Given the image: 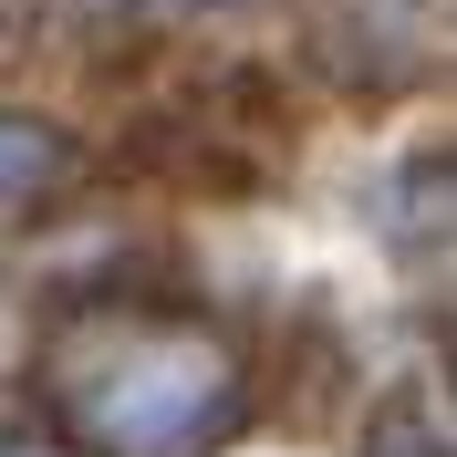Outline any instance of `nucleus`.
<instances>
[{
  "label": "nucleus",
  "instance_id": "1",
  "mask_svg": "<svg viewBox=\"0 0 457 457\" xmlns=\"http://www.w3.org/2000/svg\"><path fill=\"white\" fill-rule=\"evenodd\" d=\"M73 416H84V436H104L125 457H167L228 416V364L208 343H114L73 385Z\"/></svg>",
  "mask_w": 457,
  "mask_h": 457
},
{
  "label": "nucleus",
  "instance_id": "2",
  "mask_svg": "<svg viewBox=\"0 0 457 457\" xmlns=\"http://www.w3.org/2000/svg\"><path fill=\"white\" fill-rule=\"evenodd\" d=\"M53 167H62V145L42 125H21V114H0V198H31Z\"/></svg>",
  "mask_w": 457,
  "mask_h": 457
},
{
  "label": "nucleus",
  "instance_id": "3",
  "mask_svg": "<svg viewBox=\"0 0 457 457\" xmlns=\"http://www.w3.org/2000/svg\"><path fill=\"white\" fill-rule=\"evenodd\" d=\"M374 457H447V447H427L416 427H385V436H374Z\"/></svg>",
  "mask_w": 457,
  "mask_h": 457
},
{
  "label": "nucleus",
  "instance_id": "4",
  "mask_svg": "<svg viewBox=\"0 0 457 457\" xmlns=\"http://www.w3.org/2000/svg\"><path fill=\"white\" fill-rule=\"evenodd\" d=\"M0 457H21V447H0Z\"/></svg>",
  "mask_w": 457,
  "mask_h": 457
}]
</instances>
